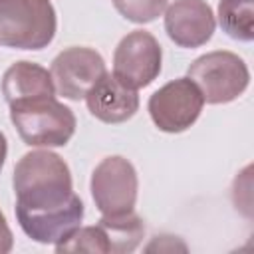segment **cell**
<instances>
[{
  "label": "cell",
  "instance_id": "obj_16",
  "mask_svg": "<svg viewBox=\"0 0 254 254\" xmlns=\"http://www.w3.org/2000/svg\"><path fill=\"white\" fill-rule=\"evenodd\" d=\"M12 246H14V236L6 222L4 212L0 210V254H8L12 250Z\"/></svg>",
  "mask_w": 254,
  "mask_h": 254
},
{
  "label": "cell",
  "instance_id": "obj_6",
  "mask_svg": "<svg viewBox=\"0 0 254 254\" xmlns=\"http://www.w3.org/2000/svg\"><path fill=\"white\" fill-rule=\"evenodd\" d=\"M204 99L200 89L189 77H177L159 87L147 103L149 115L159 131L183 133L196 123Z\"/></svg>",
  "mask_w": 254,
  "mask_h": 254
},
{
  "label": "cell",
  "instance_id": "obj_5",
  "mask_svg": "<svg viewBox=\"0 0 254 254\" xmlns=\"http://www.w3.org/2000/svg\"><path fill=\"white\" fill-rule=\"evenodd\" d=\"M91 198L101 214H125L135 210L139 179L131 161L121 155L105 157L91 173Z\"/></svg>",
  "mask_w": 254,
  "mask_h": 254
},
{
  "label": "cell",
  "instance_id": "obj_13",
  "mask_svg": "<svg viewBox=\"0 0 254 254\" xmlns=\"http://www.w3.org/2000/svg\"><path fill=\"white\" fill-rule=\"evenodd\" d=\"M218 24L226 36L238 42L254 40V0H220Z\"/></svg>",
  "mask_w": 254,
  "mask_h": 254
},
{
  "label": "cell",
  "instance_id": "obj_9",
  "mask_svg": "<svg viewBox=\"0 0 254 254\" xmlns=\"http://www.w3.org/2000/svg\"><path fill=\"white\" fill-rule=\"evenodd\" d=\"M214 28V12L204 0H175L165 8V32L181 48L204 46Z\"/></svg>",
  "mask_w": 254,
  "mask_h": 254
},
{
  "label": "cell",
  "instance_id": "obj_1",
  "mask_svg": "<svg viewBox=\"0 0 254 254\" xmlns=\"http://www.w3.org/2000/svg\"><path fill=\"white\" fill-rule=\"evenodd\" d=\"M16 218L28 238L40 244L65 240L83 220V202L73 192L67 163L54 151L26 153L14 169Z\"/></svg>",
  "mask_w": 254,
  "mask_h": 254
},
{
  "label": "cell",
  "instance_id": "obj_8",
  "mask_svg": "<svg viewBox=\"0 0 254 254\" xmlns=\"http://www.w3.org/2000/svg\"><path fill=\"white\" fill-rule=\"evenodd\" d=\"M105 71L107 69L101 54L87 46L65 48L54 58L50 67L56 91L69 101L85 99L87 91Z\"/></svg>",
  "mask_w": 254,
  "mask_h": 254
},
{
  "label": "cell",
  "instance_id": "obj_7",
  "mask_svg": "<svg viewBox=\"0 0 254 254\" xmlns=\"http://www.w3.org/2000/svg\"><path fill=\"white\" fill-rule=\"evenodd\" d=\"M163 64V50L159 40L147 30H133L115 48L113 75L127 87L141 89L151 85Z\"/></svg>",
  "mask_w": 254,
  "mask_h": 254
},
{
  "label": "cell",
  "instance_id": "obj_4",
  "mask_svg": "<svg viewBox=\"0 0 254 254\" xmlns=\"http://www.w3.org/2000/svg\"><path fill=\"white\" fill-rule=\"evenodd\" d=\"M187 77L194 81L202 93V99L210 105L234 101L250 83L246 62L238 54L226 50L208 52L196 58L189 65Z\"/></svg>",
  "mask_w": 254,
  "mask_h": 254
},
{
  "label": "cell",
  "instance_id": "obj_12",
  "mask_svg": "<svg viewBox=\"0 0 254 254\" xmlns=\"http://www.w3.org/2000/svg\"><path fill=\"white\" fill-rule=\"evenodd\" d=\"M99 226L107 238V246L111 254L133 252L145 236V224L141 216L135 214V210L125 214H103Z\"/></svg>",
  "mask_w": 254,
  "mask_h": 254
},
{
  "label": "cell",
  "instance_id": "obj_15",
  "mask_svg": "<svg viewBox=\"0 0 254 254\" xmlns=\"http://www.w3.org/2000/svg\"><path fill=\"white\" fill-rule=\"evenodd\" d=\"M167 2L169 0H113V6L125 20L149 24L165 12Z\"/></svg>",
  "mask_w": 254,
  "mask_h": 254
},
{
  "label": "cell",
  "instance_id": "obj_17",
  "mask_svg": "<svg viewBox=\"0 0 254 254\" xmlns=\"http://www.w3.org/2000/svg\"><path fill=\"white\" fill-rule=\"evenodd\" d=\"M6 155H8V141H6V135L0 131V171L6 163Z\"/></svg>",
  "mask_w": 254,
  "mask_h": 254
},
{
  "label": "cell",
  "instance_id": "obj_2",
  "mask_svg": "<svg viewBox=\"0 0 254 254\" xmlns=\"http://www.w3.org/2000/svg\"><path fill=\"white\" fill-rule=\"evenodd\" d=\"M10 121L30 147H64L77 125L73 111L54 95L10 103Z\"/></svg>",
  "mask_w": 254,
  "mask_h": 254
},
{
  "label": "cell",
  "instance_id": "obj_11",
  "mask_svg": "<svg viewBox=\"0 0 254 254\" xmlns=\"http://www.w3.org/2000/svg\"><path fill=\"white\" fill-rule=\"evenodd\" d=\"M2 93L10 105V103L22 101V99L56 95V85H54L52 73L46 67L34 64V62L22 60V62L12 64L4 71Z\"/></svg>",
  "mask_w": 254,
  "mask_h": 254
},
{
  "label": "cell",
  "instance_id": "obj_3",
  "mask_svg": "<svg viewBox=\"0 0 254 254\" xmlns=\"http://www.w3.org/2000/svg\"><path fill=\"white\" fill-rule=\"evenodd\" d=\"M58 30L50 0H0V46L14 50H44Z\"/></svg>",
  "mask_w": 254,
  "mask_h": 254
},
{
  "label": "cell",
  "instance_id": "obj_10",
  "mask_svg": "<svg viewBox=\"0 0 254 254\" xmlns=\"http://www.w3.org/2000/svg\"><path fill=\"white\" fill-rule=\"evenodd\" d=\"M85 103L89 113L103 123H123L139 109L137 89L121 83L113 73H103L87 91Z\"/></svg>",
  "mask_w": 254,
  "mask_h": 254
},
{
  "label": "cell",
  "instance_id": "obj_14",
  "mask_svg": "<svg viewBox=\"0 0 254 254\" xmlns=\"http://www.w3.org/2000/svg\"><path fill=\"white\" fill-rule=\"evenodd\" d=\"M56 252H101L109 254L107 238L99 224L95 226H79L65 240L56 244Z\"/></svg>",
  "mask_w": 254,
  "mask_h": 254
}]
</instances>
